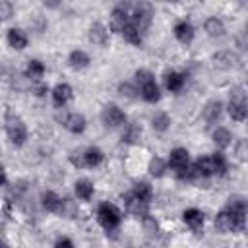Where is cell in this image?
I'll return each mask as SVG.
<instances>
[{"instance_id":"cell-4","label":"cell","mask_w":248,"mask_h":248,"mask_svg":"<svg viewBox=\"0 0 248 248\" xmlns=\"http://www.w3.org/2000/svg\"><path fill=\"white\" fill-rule=\"evenodd\" d=\"M153 16L155 10L147 0H136V4L130 6V21L143 33H147V29L151 27Z\"/></svg>"},{"instance_id":"cell-36","label":"cell","mask_w":248,"mask_h":248,"mask_svg":"<svg viewBox=\"0 0 248 248\" xmlns=\"http://www.w3.org/2000/svg\"><path fill=\"white\" fill-rule=\"evenodd\" d=\"M118 95L124 97V99L136 101V99H140V89L134 81H120L118 83Z\"/></svg>"},{"instance_id":"cell-35","label":"cell","mask_w":248,"mask_h":248,"mask_svg":"<svg viewBox=\"0 0 248 248\" xmlns=\"http://www.w3.org/2000/svg\"><path fill=\"white\" fill-rule=\"evenodd\" d=\"M79 213V207L78 203L72 200V198H62V205H60V211L58 215L64 217V219H76Z\"/></svg>"},{"instance_id":"cell-37","label":"cell","mask_w":248,"mask_h":248,"mask_svg":"<svg viewBox=\"0 0 248 248\" xmlns=\"http://www.w3.org/2000/svg\"><path fill=\"white\" fill-rule=\"evenodd\" d=\"M29 89H31V93H33L37 99H45L46 95H50V87H48V83L43 81V79H39V81H31Z\"/></svg>"},{"instance_id":"cell-12","label":"cell","mask_w":248,"mask_h":248,"mask_svg":"<svg viewBox=\"0 0 248 248\" xmlns=\"http://www.w3.org/2000/svg\"><path fill=\"white\" fill-rule=\"evenodd\" d=\"M225 209L240 223V225H244L246 227V213H248V205H246V198L244 196H238V194H234V196H229L227 198V202H225Z\"/></svg>"},{"instance_id":"cell-13","label":"cell","mask_w":248,"mask_h":248,"mask_svg":"<svg viewBox=\"0 0 248 248\" xmlns=\"http://www.w3.org/2000/svg\"><path fill=\"white\" fill-rule=\"evenodd\" d=\"M223 112H225V103L219 99H209L202 108V120L207 126H215V124H219Z\"/></svg>"},{"instance_id":"cell-21","label":"cell","mask_w":248,"mask_h":248,"mask_svg":"<svg viewBox=\"0 0 248 248\" xmlns=\"http://www.w3.org/2000/svg\"><path fill=\"white\" fill-rule=\"evenodd\" d=\"M138 89H140V99L143 103H147V105H157L161 101V97H163V89H161V85L155 79L140 85Z\"/></svg>"},{"instance_id":"cell-7","label":"cell","mask_w":248,"mask_h":248,"mask_svg":"<svg viewBox=\"0 0 248 248\" xmlns=\"http://www.w3.org/2000/svg\"><path fill=\"white\" fill-rule=\"evenodd\" d=\"M213 225H215V231L219 234H236V232L244 231V225H240L225 207L221 211H217V215L213 219Z\"/></svg>"},{"instance_id":"cell-44","label":"cell","mask_w":248,"mask_h":248,"mask_svg":"<svg viewBox=\"0 0 248 248\" xmlns=\"http://www.w3.org/2000/svg\"><path fill=\"white\" fill-rule=\"evenodd\" d=\"M8 182H10V178H8V170H6V167L0 163V188L8 186Z\"/></svg>"},{"instance_id":"cell-6","label":"cell","mask_w":248,"mask_h":248,"mask_svg":"<svg viewBox=\"0 0 248 248\" xmlns=\"http://www.w3.org/2000/svg\"><path fill=\"white\" fill-rule=\"evenodd\" d=\"M130 2H120V4H116L114 8H112V12H110V16H108V29H110V33H116V35H120L122 31H124V27L130 23Z\"/></svg>"},{"instance_id":"cell-14","label":"cell","mask_w":248,"mask_h":248,"mask_svg":"<svg viewBox=\"0 0 248 248\" xmlns=\"http://www.w3.org/2000/svg\"><path fill=\"white\" fill-rule=\"evenodd\" d=\"M190 151L186 149V147H182V145H178V147H172L170 151H169V157H167V165H169V170H172V172H178V170H182L184 167H188L190 165Z\"/></svg>"},{"instance_id":"cell-29","label":"cell","mask_w":248,"mask_h":248,"mask_svg":"<svg viewBox=\"0 0 248 248\" xmlns=\"http://www.w3.org/2000/svg\"><path fill=\"white\" fill-rule=\"evenodd\" d=\"M149 124H151L153 132H157V134H165V132L170 130L172 118H170V114L165 112V110H155L153 116H151V120H149Z\"/></svg>"},{"instance_id":"cell-42","label":"cell","mask_w":248,"mask_h":248,"mask_svg":"<svg viewBox=\"0 0 248 248\" xmlns=\"http://www.w3.org/2000/svg\"><path fill=\"white\" fill-rule=\"evenodd\" d=\"M52 244H54V248H62V246H64V248H74V240L68 238V236H58Z\"/></svg>"},{"instance_id":"cell-33","label":"cell","mask_w":248,"mask_h":248,"mask_svg":"<svg viewBox=\"0 0 248 248\" xmlns=\"http://www.w3.org/2000/svg\"><path fill=\"white\" fill-rule=\"evenodd\" d=\"M140 223H141V231H143V234H145L147 238H157V236L161 234L159 221H157L151 213H145V215L140 219Z\"/></svg>"},{"instance_id":"cell-8","label":"cell","mask_w":248,"mask_h":248,"mask_svg":"<svg viewBox=\"0 0 248 248\" xmlns=\"http://www.w3.org/2000/svg\"><path fill=\"white\" fill-rule=\"evenodd\" d=\"M50 101L56 108H66L74 101V87L68 81H58L50 87Z\"/></svg>"},{"instance_id":"cell-48","label":"cell","mask_w":248,"mask_h":248,"mask_svg":"<svg viewBox=\"0 0 248 248\" xmlns=\"http://www.w3.org/2000/svg\"><path fill=\"white\" fill-rule=\"evenodd\" d=\"M0 153H2V149H0Z\"/></svg>"},{"instance_id":"cell-11","label":"cell","mask_w":248,"mask_h":248,"mask_svg":"<svg viewBox=\"0 0 248 248\" xmlns=\"http://www.w3.org/2000/svg\"><path fill=\"white\" fill-rule=\"evenodd\" d=\"M186 79H188L186 72H180V70H165L163 72V87L169 93H180L186 87Z\"/></svg>"},{"instance_id":"cell-30","label":"cell","mask_w":248,"mask_h":248,"mask_svg":"<svg viewBox=\"0 0 248 248\" xmlns=\"http://www.w3.org/2000/svg\"><path fill=\"white\" fill-rule=\"evenodd\" d=\"M167 172H169V165H167V159H165V157L153 155V157L147 161V174H149L151 178H163Z\"/></svg>"},{"instance_id":"cell-19","label":"cell","mask_w":248,"mask_h":248,"mask_svg":"<svg viewBox=\"0 0 248 248\" xmlns=\"http://www.w3.org/2000/svg\"><path fill=\"white\" fill-rule=\"evenodd\" d=\"M6 43L12 50H25L29 45V35L21 27H10L6 31Z\"/></svg>"},{"instance_id":"cell-39","label":"cell","mask_w":248,"mask_h":248,"mask_svg":"<svg viewBox=\"0 0 248 248\" xmlns=\"http://www.w3.org/2000/svg\"><path fill=\"white\" fill-rule=\"evenodd\" d=\"M16 14V8L10 0H0V23H6L14 17Z\"/></svg>"},{"instance_id":"cell-15","label":"cell","mask_w":248,"mask_h":248,"mask_svg":"<svg viewBox=\"0 0 248 248\" xmlns=\"http://www.w3.org/2000/svg\"><path fill=\"white\" fill-rule=\"evenodd\" d=\"M120 200H122V205H124L126 213H130V215H134V217H138V219H141L145 213H149V203L138 200V198L132 194V190L126 192V194H122Z\"/></svg>"},{"instance_id":"cell-28","label":"cell","mask_w":248,"mask_h":248,"mask_svg":"<svg viewBox=\"0 0 248 248\" xmlns=\"http://www.w3.org/2000/svg\"><path fill=\"white\" fill-rule=\"evenodd\" d=\"M41 205H43L45 211H48V213H56V215H58L60 205H62V196L56 194L54 190H45V192L41 194Z\"/></svg>"},{"instance_id":"cell-32","label":"cell","mask_w":248,"mask_h":248,"mask_svg":"<svg viewBox=\"0 0 248 248\" xmlns=\"http://www.w3.org/2000/svg\"><path fill=\"white\" fill-rule=\"evenodd\" d=\"M132 194H134L138 200L145 202V203H151V202H153V186H151L147 180H138V182H134Z\"/></svg>"},{"instance_id":"cell-31","label":"cell","mask_w":248,"mask_h":248,"mask_svg":"<svg viewBox=\"0 0 248 248\" xmlns=\"http://www.w3.org/2000/svg\"><path fill=\"white\" fill-rule=\"evenodd\" d=\"M120 35H122V39H124L128 45H132V46H141V45H143V39H145V33L140 31L132 21L124 27V31H122Z\"/></svg>"},{"instance_id":"cell-24","label":"cell","mask_w":248,"mask_h":248,"mask_svg":"<svg viewBox=\"0 0 248 248\" xmlns=\"http://www.w3.org/2000/svg\"><path fill=\"white\" fill-rule=\"evenodd\" d=\"M203 33L211 39H221L225 33H227V25L221 17L217 16H209L203 19Z\"/></svg>"},{"instance_id":"cell-22","label":"cell","mask_w":248,"mask_h":248,"mask_svg":"<svg viewBox=\"0 0 248 248\" xmlns=\"http://www.w3.org/2000/svg\"><path fill=\"white\" fill-rule=\"evenodd\" d=\"M232 132L229 130V128H225V126H213V130H211V141H213V145L219 149V151H225V149H229L231 145H232Z\"/></svg>"},{"instance_id":"cell-43","label":"cell","mask_w":248,"mask_h":248,"mask_svg":"<svg viewBox=\"0 0 248 248\" xmlns=\"http://www.w3.org/2000/svg\"><path fill=\"white\" fill-rule=\"evenodd\" d=\"M236 46L240 48V50H244L246 46H248V41H246V31L242 29L238 35H236Z\"/></svg>"},{"instance_id":"cell-16","label":"cell","mask_w":248,"mask_h":248,"mask_svg":"<svg viewBox=\"0 0 248 248\" xmlns=\"http://www.w3.org/2000/svg\"><path fill=\"white\" fill-rule=\"evenodd\" d=\"M172 35L180 45H190L196 39V27L190 19H178L172 25Z\"/></svg>"},{"instance_id":"cell-2","label":"cell","mask_w":248,"mask_h":248,"mask_svg":"<svg viewBox=\"0 0 248 248\" xmlns=\"http://www.w3.org/2000/svg\"><path fill=\"white\" fill-rule=\"evenodd\" d=\"M225 110L229 112L231 120H234V122H244L248 118V97H246L244 85H234L231 89Z\"/></svg>"},{"instance_id":"cell-18","label":"cell","mask_w":248,"mask_h":248,"mask_svg":"<svg viewBox=\"0 0 248 248\" xmlns=\"http://www.w3.org/2000/svg\"><path fill=\"white\" fill-rule=\"evenodd\" d=\"M66 64H68L70 70L81 72V70H85V68L91 66V54H89L87 50H83V48H72V50L68 52Z\"/></svg>"},{"instance_id":"cell-5","label":"cell","mask_w":248,"mask_h":248,"mask_svg":"<svg viewBox=\"0 0 248 248\" xmlns=\"http://www.w3.org/2000/svg\"><path fill=\"white\" fill-rule=\"evenodd\" d=\"M101 122L107 130H120L124 126V122L128 120L126 112L116 105V103H107L103 108H101Z\"/></svg>"},{"instance_id":"cell-40","label":"cell","mask_w":248,"mask_h":248,"mask_svg":"<svg viewBox=\"0 0 248 248\" xmlns=\"http://www.w3.org/2000/svg\"><path fill=\"white\" fill-rule=\"evenodd\" d=\"M232 149H234V155H236L238 161H246V155H248V151H246V140H238L232 145Z\"/></svg>"},{"instance_id":"cell-23","label":"cell","mask_w":248,"mask_h":248,"mask_svg":"<svg viewBox=\"0 0 248 248\" xmlns=\"http://www.w3.org/2000/svg\"><path fill=\"white\" fill-rule=\"evenodd\" d=\"M81 157L85 169H97L105 163V151L97 145H87L85 149H81Z\"/></svg>"},{"instance_id":"cell-46","label":"cell","mask_w":248,"mask_h":248,"mask_svg":"<svg viewBox=\"0 0 248 248\" xmlns=\"http://www.w3.org/2000/svg\"><path fill=\"white\" fill-rule=\"evenodd\" d=\"M240 2V6H246V0H238Z\"/></svg>"},{"instance_id":"cell-38","label":"cell","mask_w":248,"mask_h":248,"mask_svg":"<svg viewBox=\"0 0 248 248\" xmlns=\"http://www.w3.org/2000/svg\"><path fill=\"white\" fill-rule=\"evenodd\" d=\"M151 79H155V74L151 72V70H147V68H138L136 72H134V83L140 87V85H143V83H147V81H151Z\"/></svg>"},{"instance_id":"cell-47","label":"cell","mask_w":248,"mask_h":248,"mask_svg":"<svg viewBox=\"0 0 248 248\" xmlns=\"http://www.w3.org/2000/svg\"><path fill=\"white\" fill-rule=\"evenodd\" d=\"M167 2H178V0H167Z\"/></svg>"},{"instance_id":"cell-20","label":"cell","mask_w":248,"mask_h":248,"mask_svg":"<svg viewBox=\"0 0 248 248\" xmlns=\"http://www.w3.org/2000/svg\"><path fill=\"white\" fill-rule=\"evenodd\" d=\"M182 221H184V225H186L190 231L198 232V231L203 229L205 213H203L200 207H186V209L182 211Z\"/></svg>"},{"instance_id":"cell-3","label":"cell","mask_w":248,"mask_h":248,"mask_svg":"<svg viewBox=\"0 0 248 248\" xmlns=\"http://www.w3.org/2000/svg\"><path fill=\"white\" fill-rule=\"evenodd\" d=\"M97 223L107 231V232H114L118 231L120 223H122V211L118 209V205H114L112 202H101L97 205L95 211Z\"/></svg>"},{"instance_id":"cell-17","label":"cell","mask_w":248,"mask_h":248,"mask_svg":"<svg viewBox=\"0 0 248 248\" xmlns=\"http://www.w3.org/2000/svg\"><path fill=\"white\" fill-rule=\"evenodd\" d=\"M122 134H120V141L124 145H136L141 141V136H143V128L138 120H126L124 126L120 128Z\"/></svg>"},{"instance_id":"cell-25","label":"cell","mask_w":248,"mask_h":248,"mask_svg":"<svg viewBox=\"0 0 248 248\" xmlns=\"http://www.w3.org/2000/svg\"><path fill=\"white\" fill-rule=\"evenodd\" d=\"M45 74H46V66H45L43 60H39V58H31V60H27V66H25V70H23V78H25L29 83H31V81H39V79H43Z\"/></svg>"},{"instance_id":"cell-27","label":"cell","mask_w":248,"mask_h":248,"mask_svg":"<svg viewBox=\"0 0 248 248\" xmlns=\"http://www.w3.org/2000/svg\"><path fill=\"white\" fill-rule=\"evenodd\" d=\"M74 196L81 202H91L95 196V184L89 178H78L74 182Z\"/></svg>"},{"instance_id":"cell-45","label":"cell","mask_w":248,"mask_h":248,"mask_svg":"<svg viewBox=\"0 0 248 248\" xmlns=\"http://www.w3.org/2000/svg\"><path fill=\"white\" fill-rule=\"evenodd\" d=\"M43 4L46 10H58L62 6V0H43Z\"/></svg>"},{"instance_id":"cell-1","label":"cell","mask_w":248,"mask_h":248,"mask_svg":"<svg viewBox=\"0 0 248 248\" xmlns=\"http://www.w3.org/2000/svg\"><path fill=\"white\" fill-rule=\"evenodd\" d=\"M4 130H6V136L14 147H23L29 140V130H27L25 120L16 110H12L10 107L4 112Z\"/></svg>"},{"instance_id":"cell-10","label":"cell","mask_w":248,"mask_h":248,"mask_svg":"<svg viewBox=\"0 0 248 248\" xmlns=\"http://www.w3.org/2000/svg\"><path fill=\"white\" fill-rule=\"evenodd\" d=\"M87 39L95 46H101V48L108 46V43H110V29H108V25H105L103 21L91 23L89 29H87Z\"/></svg>"},{"instance_id":"cell-26","label":"cell","mask_w":248,"mask_h":248,"mask_svg":"<svg viewBox=\"0 0 248 248\" xmlns=\"http://www.w3.org/2000/svg\"><path fill=\"white\" fill-rule=\"evenodd\" d=\"M238 62H240V56L234 50H221V52L213 54V64H215V68H221V70L236 68Z\"/></svg>"},{"instance_id":"cell-41","label":"cell","mask_w":248,"mask_h":248,"mask_svg":"<svg viewBox=\"0 0 248 248\" xmlns=\"http://www.w3.org/2000/svg\"><path fill=\"white\" fill-rule=\"evenodd\" d=\"M68 161L72 163V167L74 169H85V165H83V157H81V151H72L70 155H68Z\"/></svg>"},{"instance_id":"cell-9","label":"cell","mask_w":248,"mask_h":248,"mask_svg":"<svg viewBox=\"0 0 248 248\" xmlns=\"http://www.w3.org/2000/svg\"><path fill=\"white\" fill-rule=\"evenodd\" d=\"M60 124L74 136H81L85 130H87V118L83 112H78V110H70V112H64V116L60 118Z\"/></svg>"},{"instance_id":"cell-34","label":"cell","mask_w":248,"mask_h":248,"mask_svg":"<svg viewBox=\"0 0 248 248\" xmlns=\"http://www.w3.org/2000/svg\"><path fill=\"white\" fill-rule=\"evenodd\" d=\"M211 163H213V176H227L229 174V159L223 151L211 153Z\"/></svg>"}]
</instances>
